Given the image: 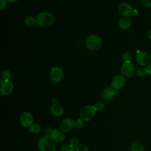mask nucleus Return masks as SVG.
<instances>
[{"mask_svg":"<svg viewBox=\"0 0 151 151\" xmlns=\"http://www.w3.org/2000/svg\"><path fill=\"white\" fill-rule=\"evenodd\" d=\"M37 147L40 151H55L57 148L55 142L50 135L41 137L38 140Z\"/></svg>","mask_w":151,"mask_h":151,"instance_id":"nucleus-1","label":"nucleus"},{"mask_svg":"<svg viewBox=\"0 0 151 151\" xmlns=\"http://www.w3.org/2000/svg\"><path fill=\"white\" fill-rule=\"evenodd\" d=\"M37 23L41 27L50 26L54 21V16L48 12H41L37 17Z\"/></svg>","mask_w":151,"mask_h":151,"instance_id":"nucleus-2","label":"nucleus"},{"mask_svg":"<svg viewBox=\"0 0 151 151\" xmlns=\"http://www.w3.org/2000/svg\"><path fill=\"white\" fill-rule=\"evenodd\" d=\"M96 112V110L94 106H85L80 111V118L83 119L84 122H89L94 117Z\"/></svg>","mask_w":151,"mask_h":151,"instance_id":"nucleus-3","label":"nucleus"},{"mask_svg":"<svg viewBox=\"0 0 151 151\" xmlns=\"http://www.w3.org/2000/svg\"><path fill=\"white\" fill-rule=\"evenodd\" d=\"M101 38L97 35H91L88 36L85 41L86 47L91 51L98 50L101 47Z\"/></svg>","mask_w":151,"mask_h":151,"instance_id":"nucleus-4","label":"nucleus"},{"mask_svg":"<svg viewBox=\"0 0 151 151\" xmlns=\"http://www.w3.org/2000/svg\"><path fill=\"white\" fill-rule=\"evenodd\" d=\"M119 92L117 90L114 89L112 87L106 88L102 93V98L106 102H110L114 100L118 96Z\"/></svg>","mask_w":151,"mask_h":151,"instance_id":"nucleus-5","label":"nucleus"},{"mask_svg":"<svg viewBox=\"0 0 151 151\" xmlns=\"http://www.w3.org/2000/svg\"><path fill=\"white\" fill-rule=\"evenodd\" d=\"M50 79L54 83L60 82L63 77V71L60 67H53L50 71Z\"/></svg>","mask_w":151,"mask_h":151,"instance_id":"nucleus-6","label":"nucleus"},{"mask_svg":"<svg viewBox=\"0 0 151 151\" xmlns=\"http://www.w3.org/2000/svg\"><path fill=\"white\" fill-rule=\"evenodd\" d=\"M121 73L124 77H132L135 72V68L131 63H124L121 67Z\"/></svg>","mask_w":151,"mask_h":151,"instance_id":"nucleus-7","label":"nucleus"},{"mask_svg":"<svg viewBox=\"0 0 151 151\" xmlns=\"http://www.w3.org/2000/svg\"><path fill=\"white\" fill-rule=\"evenodd\" d=\"M21 124L24 127H28L34 123L32 114L28 111H24L20 116Z\"/></svg>","mask_w":151,"mask_h":151,"instance_id":"nucleus-8","label":"nucleus"},{"mask_svg":"<svg viewBox=\"0 0 151 151\" xmlns=\"http://www.w3.org/2000/svg\"><path fill=\"white\" fill-rule=\"evenodd\" d=\"M118 10L120 14L124 17H130L133 14V10L132 6L126 2H122L119 6Z\"/></svg>","mask_w":151,"mask_h":151,"instance_id":"nucleus-9","label":"nucleus"},{"mask_svg":"<svg viewBox=\"0 0 151 151\" xmlns=\"http://www.w3.org/2000/svg\"><path fill=\"white\" fill-rule=\"evenodd\" d=\"M74 126L75 121L69 117L63 119L59 125L60 130L64 133H67L70 132Z\"/></svg>","mask_w":151,"mask_h":151,"instance_id":"nucleus-10","label":"nucleus"},{"mask_svg":"<svg viewBox=\"0 0 151 151\" xmlns=\"http://www.w3.org/2000/svg\"><path fill=\"white\" fill-rule=\"evenodd\" d=\"M136 60L137 63L141 66L147 65L150 60L149 54L144 51L139 52L136 56Z\"/></svg>","mask_w":151,"mask_h":151,"instance_id":"nucleus-11","label":"nucleus"},{"mask_svg":"<svg viewBox=\"0 0 151 151\" xmlns=\"http://www.w3.org/2000/svg\"><path fill=\"white\" fill-rule=\"evenodd\" d=\"M14 90V85L10 81H4L0 87L1 93L5 96L10 95Z\"/></svg>","mask_w":151,"mask_h":151,"instance_id":"nucleus-12","label":"nucleus"},{"mask_svg":"<svg viewBox=\"0 0 151 151\" xmlns=\"http://www.w3.org/2000/svg\"><path fill=\"white\" fill-rule=\"evenodd\" d=\"M125 84L124 77L121 75H117L114 76L111 81V86L116 90H120L122 88Z\"/></svg>","mask_w":151,"mask_h":151,"instance_id":"nucleus-13","label":"nucleus"},{"mask_svg":"<svg viewBox=\"0 0 151 151\" xmlns=\"http://www.w3.org/2000/svg\"><path fill=\"white\" fill-rule=\"evenodd\" d=\"M51 113L55 117H60L63 115L64 110L63 107L58 103H54L51 104L50 108Z\"/></svg>","mask_w":151,"mask_h":151,"instance_id":"nucleus-14","label":"nucleus"},{"mask_svg":"<svg viewBox=\"0 0 151 151\" xmlns=\"http://www.w3.org/2000/svg\"><path fill=\"white\" fill-rule=\"evenodd\" d=\"M50 136L55 143H61L65 139V134H64V132L59 130H53L51 132Z\"/></svg>","mask_w":151,"mask_h":151,"instance_id":"nucleus-15","label":"nucleus"},{"mask_svg":"<svg viewBox=\"0 0 151 151\" xmlns=\"http://www.w3.org/2000/svg\"><path fill=\"white\" fill-rule=\"evenodd\" d=\"M132 24L131 19L128 17H124L120 19L119 22V27L122 29L125 30L128 29Z\"/></svg>","mask_w":151,"mask_h":151,"instance_id":"nucleus-16","label":"nucleus"},{"mask_svg":"<svg viewBox=\"0 0 151 151\" xmlns=\"http://www.w3.org/2000/svg\"><path fill=\"white\" fill-rule=\"evenodd\" d=\"M130 151H145L143 144L139 141H134L130 145Z\"/></svg>","mask_w":151,"mask_h":151,"instance_id":"nucleus-17","label":"nucleus"},{"mask_svg":"<svg viewBox=\"0 0 151 151\" xmlns=\"http://www.w3.org/2000/svg\"><path fill=\"white\" fill-rule=\"evenodd\" d=\"M41 130V127L39 124L33 123L29 127V131L34 134H38Z\"/></svg>","mask_w":151,"mask_h":151,"instance_id":"nucleus-18","label":"nucleus"},{"mask_svg":"<svg viewBox=\"0 0 151 151\" xmlns=\"http://www.w3.org/2000/svg\"><path fill=\"white\" fill-rule=\"evenodd\" d=\"M36 23L37 20L32 17H28L25 19V24L28 27H34Z\"/></svg>","mask_w":151,"mask_h":151,"instance_id":"nucleus-19","label":"nucleus"},{"mask_svg":"<svg viewBox=\"0 0 151 151\" xmlns=\"http://www.w3.org/2000/svg\"><path fill=\"white\" fill-rule=\"evenodd\" d=\"M1 78L4 81H9L11 78V73L8 70H5L2 71Z\"/></svg>","mask_w":151,"mask_h":151,"instance_id":"nucleus-20","label":"nucleus"},{"mask_svg":"<svg viewBox=\"0 0 151 151\" xmlns=\"http://www.w3.org/2000/svg\"><path fill=\"white\" fill-rule=\"evenodd\" d=\"M122 58L124 61V63H131V61L133 58V55L130 52L126 51L123 54Z\"/></svg>","mask_w":151,"mask_h":151,"instance_id":"nucleus-21","label":"nucleus"},{"mask_svg":"<svg viewBox=\"0 0 151 151\" xmlns=\"http://www.w3.org/2000/svg\"><path fill=\"white\" fill-rule=\"evenodd\" d=\"M96 111H101L102 110H103L105 108V104L103 101H97L96 102L94 105Z\"/></svg>","mask_w":151,"mask_h":151,"instance_id":"nucleus-22","label":"nucleus"},{"mask_svg":"<svg viewBox=\"0 0 151 151\" xmlns=\"http://www.w3.org/2000/svg\"><path fill=\"white\" fill-rule=\"evenodd\" d=\"M60 151H76V147L70 144H65L61 147Z\"/></svg>","mask_w":151,"mask_h":151,"instance_id":"nucleus-23","label":"nucleus"},{"mask_svg":"<svg viewBox=\"0 0 151 151\" xmlns=\"http://www.w3.org/2000/svg\"><path fill=\"white\" fill-rule=\"evenodd\" d=\"M79 139L78 138V137L77 136H73L72 137H71V139H70V142H69V144H70L71 145H72L74 147H76L79 145Z\"/></svg>","mask_w":151,"mask_h":151,"instance_id":"nucleus-24","label":"nucleus"},{"mask_svg":"<svg viewBox=\"0 0 151 151\" xmlns=\"http://www.w3.org/2000/svg\"><path fill=\"white\" fill-rule=\"evenodd\" d=\"M84 126V121L81 118H78L75 121V127L77 129H81Z\"/></svg>","mask_w":151,"mask_h":151,"instance_id":"nucleus-25","label":"nucleus"},{"mask_svg":"<svg viewBox=\"0 0 151 151\" xmlns=\"http://www.w3.org/2000/svg\"><path fill=\"white\" fill-rule=\"evenodd\" d=\"M147 70L146 68H139L137 69L136 71V74L139 77H143L147 74Z\"/></svg>","mask_w":151,"mask_h":151,"instance_id":"nucleus-26","label":"nucleus"},{"mask_svg":"<svg viewBox=\"0 0 151 151\" xmlns=\"http://www.w3.org/2000/svg\"><path fill=\"white\" fill-rule=\"evenodd\" d=\"M76 151H89V150L86 145L80 144L76 147Z\"/></svg>","mask_w":151,"mask_h":151,"instance_id":"nucleus-27","label":"nucleus"},{"mask_svg":"<svg viewBox=\"0 0 151 151\" xmlns=\"http://www.w3.org/2000/svg\"><path fill=\"white\" fill-rule=\"evenodd\" d=\"M141 3L147 7H151V0H140Z\"/></svg>","mask_w":151,"mask_h":151,"instance_id":"nucleus-28","label":"nucleus"},{"mask_svg":"<svg viewBox=\"0 0 151 151\" xmlns=\"http://www.w3.org/2000/svg\"><path fill=\"white\" fill-rule=\"evenodd\" d=\"M7 5V0H1V7L0 9L2 10Z\"/></svg>","mask_w":151,"mask_h":151,"instance_id":"nucleus-29","label":"nucleus"},{"mask_svg":"<svg viewBox=\"0 0 151 151\" xmlns=\"http://www.w3.org/2000/svg\"><path fill=\"white\" fill-rule=\"evenodd\" d=\"M146 68L147 74H150L151 76V64H148Z\"/></svg>","mask_w":151,"mask_h":151,"instance_id":"nucleus-30","label":"nucleus"},{"mask_svg":"<svg viewBox=\"0 0 151 151\" xmlns=\"http://www.w3.org/2000/svg\"><path fill=\"white\" fill-rule=\"evenodd\" d=\"M147 37H148V38H149V39L150 40H151V29L149 31V32H148V34H147Z\"/></svg>","mask_w":151,"mask_h":151,"instance_id":"nucleus-31","label":"nucleus"},{"mask_svg":"<svg viewBox=\"0 0 151 151\" xmlns=\"http://www.w3.org/2000/svg\"><path fill=\"white\" fill-rule=\"evenodd\" d=\"M7 1H9V2H16V1H17L18 0H7Z\"/></svg>","mask_w":151,"mask_h":151,"instance_id":"nucleus-32","label":"nucleus"},{"mask_svg":"<svg viewBox=\"0 0 151 151\" xmlns=\"http://www.w3.org/2000/svg\"><path fill=\"white\" fill-rule=\"evenodd\" d=\"M150 60H151V53H150Z\"/></svg>","mask_w":151,"mask_h":151,"instance_id":"nucleus-33","label":"nucleus"}]
</instances>
